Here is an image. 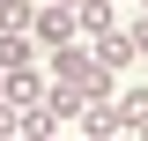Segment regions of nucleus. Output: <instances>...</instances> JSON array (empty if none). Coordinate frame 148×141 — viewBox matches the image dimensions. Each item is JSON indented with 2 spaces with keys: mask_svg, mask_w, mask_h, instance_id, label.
Instances as JSON below:
<instances>
[{
  "mask_svg": "<svg viewBox=\"0 0 148 141\" xmlns=\"http://www.w3.org/2000/svg\"><path fill=\"white\" fill-rule=\"evenodd\" d=\"M30 37L52 52V45H74V37H82V22H74V8H59V0H37V22H30Z\"/></svg>",
  "mask_w": 148,
  "mask_h": 141,
  "instance_id": "f257e3e1",
  "label": "nucleus"
},
{
  "mask_svg": "<svg viewBox=\"0 0 148 141\" xmlns=\"http://www.w3.org/2000/svg\"><path fill=\"white\" fill-rule=\"evenodd\" d=\"M96 74V52H89V37H74V45H52V82H74V89H89Z\"/></svg>",
  "mask_w": 148,
  "mask_h": 141,
  "instance_id": "f03ea898",
  "label": "nucleus"
},
{
  "mask_svg": "<svg viewBox=\"0 0 148 141\" xmlns=\"http://www.w3.org/2000/svg\"><path fill=\"white\" fill-rule=\"evenodd\" d=\"M82 134H89V141H119V134H126L119 97H89V104H82Z\"/></svg>",
  "mask_w": 148,
  "mask_h": 141,
  "instance_id": "7ed1b4c3",
  "label": "nucleus"
},
{
  "mask_svg": "<svg viewBox=\"0 0 148 141\" xmlns=\"http://www.w3.org/2000/svg\"><path fill=\"white\" fill-rule=\"evenodd\" d=\"M89 52L104 59V67H119V74H126V67H141V45L126 37V22H119V30H104V37H89Z\"/></svg>",
  "mask_w": 148,
  "mask_h": 141,
  "instance_id": "20e7f679",
  "label": "nucleus"
},
{
  "mask_svg": "<svg viewBox=\"0 0 148 141\" xmlns=\"http://www.w3.org/2000/svg\"><path fill=\"white\" fill-rule=\"evenodd\" d=\"M74 22H82V37H104V30H119V0H82V8H74Z\"/></svg>",
  "mask_w": 148,
  "mask_h": 141,
  "instance_id": "39448f33",
  "label": "nucleus"
},
{
  "mask_svg": "<svg viewBox=\"0 0 148 141\" xmlns=\"http://www.w3.org/2000/svg\"><path fill=\"white\" fill-rule=\"evenodd\" d=\"M0 67H8V74H30L37 67V37L30 30H22V37H0Z\"/></svg>",
  "mask_w": 148,
  "mask_h": 141,
  "instance_id": "423d86ee",
  "label": "nucleus"
},
{
  "mask_svg": "<svg viewBox=\"0 0 148 141\" xmlns=\"http://www.w3.org/2000/svg\"><path fill=\"white\" fill-rule=\"evenodd\" d=\"M37 22V0H0V37H22Z\"/></svg>",
  "mask_w": 148,
  "mask_h": 141,
  "instance_id": "0eeeda50",
  "label": "nucleus"
},
{
  "mask_svg": "<svg viewBox=\"0 0 148 141\" xmlns=\"http://www.w3.org/2000/svg\"><path fill=\"white\" fill-rule=\"evenodd\" d=\"M45 89H52V82H45L37 67H30V74H8V97H15L22 111H30V104H45Z\"/></svg>",
  "mask_w": 148,
  "mask_h": 141,
  "instance_id": "6e6552de",
  "label": "nucleus"
},
{
  "mask_svg": "<svg viewBox=\"0 0 148 141\" xmlns=\"http://www.w3.org/2000/svg\"><path fill=\"white\" fill-rule=\"evenodd\" d=\"M119 111H126V126L148 111V82H119Z\"/></svg>",
  "mask_w": 148,
  "mask_h": 141,
  "instance_id": "1a4fd4ad",
  "label": "nucleus"
},
{
  "mask_svg": "<svg viewBox=\"0 0 148 141\" xmlns=\"http://www.w3.org/2000/svg\"><path fill=\"white\" fill-rule=\"evenodd\" d=\"M0 141H22V104L15 97H0Z\"/></svg>",
  "mask_w": 148,
  "mask_h": 141,
  "instance_id": "9d476101",
  "label": "nucleus"
},
{
  "mask_svg": "<svg viewBox=\"0 0 148 141\" xmlns=\"http://www.w3.org/2000/svg\"><path fill=\"white\" fill-rule=\"evenodd\" d=\"M126 37L141 45V59H148V15H126Z\"/></svg>",
  "mask_w": 148,
  "mask_h": 141,
  "instance_id": "9b49d317",
  "label": "nucleus"
},
{
  "mask_svg": "<svg viewBox=\"0 0 148 141\" xmlns=\"http://www.w3.org/2000/svg\"><path fill=\"white\" fill-rule=\"evenodd\" d=\"M126 134H133V141H148V111H141V119H133V126H126Z\"/></svg>",
  "mask_w": 148,
  "mask_h": 141,
  "instance_id": "f8f14e48",
  "label": "nucleus"
},
{
  "mask_svg": "<svg viewBox=\"0 0 148 141\" xmlns=\"http://www.w3.org/2000/svg\"><path fill=\"white\" fill-rule=\"evenodd\" d=\"M0 97H8V67H0Z\"/></svg>",
  "mask_w": 148,
  "mask_h": 141,
  "instance_id": "ddd939ff",
  "label": "nucleus"
},
{
  "mask_svg": "<svg viewBox=\"0 0 148 141\" xmlns=\"http://www.w3.org/2000/svg\"><path fill=\"white\" fill-rule=\"evenodd\" d=\"M59 8H82V0H59Z\"/></svg>",
  "mask_w": 148,
  "mask_h": 141,
  "instance_id": "4468645a",
  "label": "nucleus"
},
{
  "mask_svg": "<svg viewBox=\"0 0 148 141\" xmlns=\"http://www.w3.org/2000/svg\"><path fill=\"white\" fill-rule=\"evenodd\" d=\"M141 15H148V0H141Z\"/></svg>",
  "mask_w": 148,
  "mask_h": 141,
  "instance_id": "2eb2a0df",
  "label": "nucleus"
},
{
  "mask_svg": "<svg viewBox=\"0 0 148 141\" xmlns=\"http://www.w3.org/2000/svg\"><path fill=\"white\" fill-rule=\"evenodd\" d=\"M119 141H133V134H119Z\"/></svg>",
  "mask_w": 148,
  "mask_h": 141,
  "instance_id": "dca6fc26",
  "label": "nucleus"
},
{
  "mask_svg": "<svg viewBox=\"0 0 148 141\" xmlns=\"http://www.w3.org/2000/svg\"><path fill=\"white\" fill-rule=\"evenodd\" d=\"M119 8H126V0H119Z\"/></svg>",
  "mask_w": 148,
  "mask_h": 141,
  "instance_id": "f3484780",
  "label": "nucleus"
},
{
  "mask_svg": "<svg viewBox=\"0 0 148 141\" xmlns=\"http://www.w3.org/2000/svg\"><path fill=\"white\" fill-rule=\"evenodd\" d=\"M59 141H67V134H59Z\"/></svg>",
  "mask_w": 148,
  "mask_h": 141,
  "instance_id": "a211bd4d",
  "label": "nucleus"
}]
</instances>
